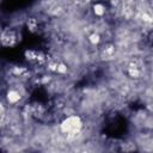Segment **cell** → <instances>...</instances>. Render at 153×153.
Segmentation results:
<instances>
[{
  "label": "cell",
  "mask_w": 153,
  "mask_h": 153,
  "mask_svg": "<svg viewBox=\"0 0 153 153\" xmlns=\"http://www.w3.org/2000/svg\"><path fill=\"white\" fill-rule=\"evenodd\" d=\"M82 128V121L79 116L76 115H72L66 117L61 124H60V129L63 134H68V135H74L78 134Z\"/></svg>",
  "instance_id": "1"
},
{
  "label": "cell",
  "mask_w": 153,
  "mask_h": 153,
  "mask_svg": "<svg viewBox=\"0 0 153 153\" xmlns=\"http://www.w3.org/2000/svg\"><path fill=\"white\" fill-rule=\"evenodd\" d=\"M20 98H22V96H20V93L17 90H8L7 93H6V99H7V102L10 104L18 103L20 100Z\"/></svg>",
  "instance_id": "2"
},
{
  "label": "cell",
  "mask_w": 153,
  "mask_h": 153,
  "mask_svg": "<svg viewBox=\"0 0 153 153\" xmlns=\"http://www.w3.org/2000/svg\"><path fill=\"white\" fill-rule=\"evenodd\" d=\"M93 13L96 14V16H98V17H102L104 13H105V7H104V5L103 4H94L93 5Z\"/></svg>",
  "instance_id": "3"
},
{
  "label": "cell",
  "mask_w": 153,
  "mask_h": 153,
  "mask_svg": "<svg viewBox=\"0 0 153 153\" xmlns=\"http://www.w3.org/2000/svg\"><path fill=\"white\" fill-rule=\"evenodd\" d=\"M128 74H129V76H131V78H134V79H137V78L141 76L142 72H141V69H139L136 66H133V67H130V68L128 69Z\"/></svg>",
  "instance_id": "4"
},
{
  "label": "cell",
  "mask_w": 153,
  "mask_h": 153,
  "mask_svg": "<svg viewBox=\"0 0 153 153\" xmlns=\"http://www.w3.org/2000/svg\"><path fill=\"white\" fill-rule=\"evenodd\" d=\"M88 42H90L92 45L98 44V43L100 42V36H99V33H96V32L91 33V35L88 36Z\"/></svg>",
  "instance_id": "5"
},
{
  "label": "cell",
  "mask_w": 153,
  "mask_h": 153,
  "mask_svg": "<svg viewBox=\"0 0 153 153\" xmlns=\"http://www.w3.org/2000/svg\"><path fill=\"white\" fill-rule=\"evenodd\" d=\"M56 72L60 73V74L67 73V66H66L65 63H57V66H56Z\"/></svg>",
  "instance_id": "6"
}]
</instances>
